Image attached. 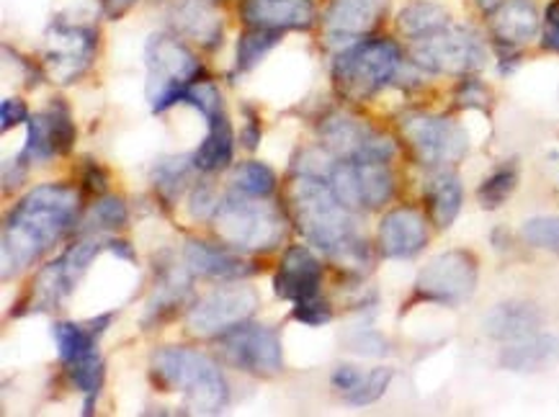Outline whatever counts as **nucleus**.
Instances as JSON below:
<instances>
[{"label":"nucleus","instance_id":"f257e3e1","mask_svg":"<svg viewBox=\"0 0 559 417\" xmlns=\"http://www.w3.org/2000/svg\"><path fill=\"white\" fill-rule=\"evenodd\" d=\"M81 193L70 186L45 183L13 206L3 227V282L39 261L75 225Z\"/></svg>","mask_w":559,"mask_h":417},{"label":"nucleus","instance_id":"f03ea898","mask_svg":"<svg viewBox=\"0 0 559 417\" xmlns=\"http://www.w3.org/2000/svg\"><path fill=\"white\" fill-rule=\"evenodd\" d=\"M292 217L310 246L320 248L346 269L369 265L367 240L358 237L350 208L322 178L299 176L289 191Z\"/></svg>","mask_w":559,"mask_h":417},{"label":"nucleus","instance_id":"7ed1b4c3","mask_svg":"<svg viewBox=\"0 0 559 417\" xmlns=\"http://www.w3.org/2000/svg\"><path fill=\"white\" fill-rule=\"evenodd\" d=\"M153 377L166 392H181L199 415H217L227 405L229 392L219 366L191 348L157 350Z\"/></svg>","mask_w":559,"mask_h":417},{"label":"nucleus","instance_id":"20e7f679","mask_svg":"<svg viewBox=\"0 0 559 417\" xmlns=\"http://www.w3.org/2000/svg\"><path fill=\"white\" fill-rule=\"evenodd\" d=\"M403 55L390 39L356 41L333 62V83L343 98L364 100L382 91L400 70Z\"/></svg>","mask_w":559,"mask_h":417},{"label":"nucleus","instance_id":"39448f33","mask_svg":"<svg viewBox=\"0 0 559 417\" xmlns=\"http://www.w3.org/2000/svg\"><path fill=\"white\" fill-rule=\"evenodd\" d=\"M147 100L155 114L168 111L170 106L183 104V93L202 75V64L183 41L168 34L150 37L147 49Z\"/></svg>","mask_w":559,"mask_h":417},{"label":"nucleus","instance_id":"423d86ee","mask_svg":"<svg viewBox=\"0 0 559 417\" xmlns=\"http://www.w3.org/2000/svg\"><path fill=\"white\" fill-rule=\"evenodd\" d=\"M212 222L219 240L229 248L271 250L284 237L282 214L271 204H261V201L242 196L238 191H235V196L219 201Z\"/></svg>","mask_w":559,"mask_h":417},{"label":"nucleus","instance_id":"0eeeda50","mask_svg":"<svg viewBox=\"0 0 559 417\" xmlns=\"http://www.w3.org/2000/svg\"><path fill=\"white\" fill-rule=\"evenodd\" d=\"M328 186L350 212L384 206L394 193L392 170L382 160H338L331 168Z\"/></svg>","mask_w":559,"mask_h":417},{"label":"nucleus","instance_id":"6e6552de","mask_svg":"<svg viewBox=\"0 0 559 417\" xmlns=\"http://www.w3.org/2000/svg\"><path fill=\"white\" fill-rule=\"evenodd\" d=\"M413 57L420 68L449 75L472 73V70H479L485 64L483 41L467 28H456L451 24L431 34V37L415 39Z\"/></svg>","mask_w":559,"mask_h":417},{"label":"nucleus","instance_id":"1a4fd4ad","mask_svg":"<svg viewBox=\"0 0 559 417\" xmlns=\"http://www.w3.org/2000/svg\"><path fill=\"white\" fill-rule=\"evenodd\" d=\"M418 294L439 305H462L477 289V258L467 250L436 255L418 276Z\"/></svg>","mask_w":559,"mask_h":417},{"label":"nucleus","instance_id":"9d476101","mask_svg":"<svg viewBox=\"0 0 559 417\" xmlns=\"http://www.w3.org/2000/svg\"><path fill=\"white\" fill-rule=\"evenodd\" d=\"M322 147L338 160H382L386 163L394 155L390 136L379 134L367 121L350 117V114L335 111L320 124Z\"/></svg>","mask_w":559,"mask_h":417},{"label":"nucleus","instance_id":"9b49d317","mask_svg":"<svg viewBox=\"0 0 559 417\" xmlns=\"http://www.w3.org/2000/svg\"><path fill=\"white\" fill-rule=\"evenodd\" d=\"M255 291L248 286H225L206 294L204 299H199L191 307L186 325H189L191 335L199 337H214L225 335L229 330H235L242 322H248L250 314L255 312Z\"/></svg>","mask_w":559,"mask_h":417},{"label":"nucleus","instance_id":"f8f14e48","mask_svg":"<svg viewBox=\"0 0 559 417\" xmlns=\"http://www.w3.org/2000/svg\"><path fill=\"white\" fill-rule=\"evenodd\" d=\"M222 356L235 369L255 373V377H274L284 369L282 343L274 330L263 325H238L222 335Z\"/></svg>","mask_w":559,"mask_h":417},{"label":"nucleus","instance_id":"ddd939ff","mask_svg":"<svg viewBox=\"0 0 559 417\" xmlns=\"http://www.w3.org/2000/svg\"><path fill=\"white\" fill-rule=\"evenodd\" d=\"M96 55V32L83 24H55L47 34L45 64L57 83H73L81 78Z\"/></svg>","mask_w":559,"mask_h":417},{"label":"nucleus","instance_id":"4468645a","mask_svg":"<svg viewBox=\"0 0 559 417\" xmlns=\"http://www.w3.org/2000/svg\"><path fill=\"white\" fill-rule=\"evenodd\" d=\"M403 134L426 165L456 163L467 153V134L443 117H411L403 121Z\"/></svg>","mask_w":559,"mask_h":417},{"label":"nucleus","instance_id":"2eb2a0df","mask_svg":"<svg viewBox=\"0 0 559 417\" xmlns=\"http://www.w3.org/2000/svg\"><path fill=\"white\" fill-rule=\"evenodd\" d=\"M240 19L248 28L307 32L318 21L312 0H240Z\"/></svg>","mask_w":559,"mask_h":417},{"label":"nucleus","instance_id":"dca6fc26","mask_svg":"<svg viewBox=\"0 0 559 417\" xmlns=\"http://www.w3.org/2000/svg\"><path fill=\"white\" fill-rule=\"evenodd\" d=\"M322 286V265L318 258L310 253V248L294 246L286 250L282 265H278L274 278V291L282 299L297 301L314 299Z\"/></svg>","mask_w":559,"mask_h":417},{"label":"nucleus","instance_id":"f3484780","mask_svg":"<svg viewBox=\"0 0 559 417\" xmlns=\"http://www.w3.org/2000/svg\"><path fill=\"white\" fill-rule=\"evenodd\" d=\"M428 242L426 217L418 208H394L379 225V246L390 258L418 255Z\"/></svg>","mask_w":559,"mask_h":417},{"label":"nucleus","instance_id":"a211bd4d","mask_svg":"<svg viewBox=\"0 0 559 417\" xmlns=\"http://www.w3.org/2000/svg\"><path fill=\"white\" fill-rule=\"evenodd\" d=\"M382 9V0H333L325 13L328 37L341 41L361 39L377 26Z\"/></svg>","mask_w":559,"mask_h":417},{"label":"nucleus","instance_id":"6ab92c4d","mask_svg":"<svg viewBox=\"0 0 559 417\" xmlns=\"http://www.w3.org/2000/svg\"><path fill=\"white\" fill-rule=\"evenodd\" d=\"M485 16L490 19L496 39L508 47L534 39L536 28H539V16L528 0H498Z\"/></svg>","mask_w":559,"mask_h":417},{"label":"nucleus","instance_id":"aec40b11","mask_svg":"<svg viewBox=\"0 0 559 417\" xmlns=\"http://www.w3.org/2000/svg\"><path fill=\"white\" fill-rule=\"evenodd\" d=\"M392 377L394 371L386 369V366H379V369H371L364 373L361 369H356V366L343 364L333 371L331 384L333 390L348 402V405L364 407V405H371V402H377L379 397H384Z\"/></svg>","mask_w":559,"mask_h":417},{"label":"nucleus","instance_id":"412c9836","mask_svg":"<svg viewBox=\"0 0 559 417\" xmlns=\"http://www.w3.org/2000/svg\"><path fill=\"white\" fill-rule=\"evenodd\" d=\"M186 269L197 276L217 278V282H235V278H246L253 273L250 263L242 261V258L233 255L225 248L206 246V242L189 240V246L183 250Z\"/></svg>","mask_w":559,"mask_h":417},{"label":"nucleus","instance_id":"4be33fe9","mask_svg":"<svg viewBox=\"0 0 559 417\" xmlns=\"http://www.w3.org/2000/svg\"><path fill=\"white\" fill-rule=\"evenodd\" d=\"M168 16L178 34L199 41V45L217 47L222 41V21L204 0H178Z\"/></svg>","mask_w":559,"mask_h":417},{"label":"nucleus","instance_id":"5701e85b","mask_svg":"<svg viewBox=\"0 0 559 417\" xmlns=\"http://www.w3.org/2000/svg\"><path fill=\"white\" fill-rule=\"evenodd\" d=\"M210 124V132H206L204 142L199 145L197 153H193V165L202 172H217L225 170L229 163H233L235 153V134L233 124H229L225 109H217L206 119Z\"/></svg>","mask_w":559,"mask_h":417},{"label":"nucleus","instance_id":"b1692460","mask_svg":"<svg viewBox=\"0 0 559 417\" xmlns=\"http://www.w3.org/2000/svg\"><path fill=\"white\" fill-rule=\"evenodd\" d=\"M542 325V314L536 307L523 305V301H506L498 305L485 318V333L496 341H521V337L534 335Z\"/></svg>","mask_w":559,"mask_h":417},{"label":"nucleus","instance_id":"393cba45","mask_svg":"<svg viewBox=\"0 0 559 417\" xmlns=\"http://www.w3.org/2000/svg\"><path fill=\"white\" fill-rule=\"evenodd\" d=\"M559 354V341L551 335H528L513 341L500 356V364L511 371H539Z\"/></svg>","mask_w":559,"mask_h":417},{"label":"nucleus","instance_id":"a878e982","mask_svg":"<svg viewBox=\"0 0 559 417\" xmlns=\"http://www.w3.org/2000/svg\"><path fill=\"white\" fill-rule=\"evenodd\" d=\"M428 208H431V219L436 227L447 229L454 225V219L459 217V208H462L464 201V191L462 183L454 172H441L436 176L431 183H428Z\"/></svg>","mask_w":559,"mask_h":417},{"label":"nucleus","instance_id":"bb28decb","mask_svg":"<svg viewBox=\"0 0 559 417\" xmlns=\"http://www.w3.org/2000/svg\"><path fill=\"white\" fill-rule=\"evenodd\" d=\"M397 26L400 32L411 39L431 37V34L449 26V13L447 9H441V5L426 3V0H423V3H413L400 11Z\"/></svg>","mask_w":559,"mask_h":417},{"label":"nucleus","instance_id":"cd10ccee","mask_svg":"<svg viewBox=\"0 0 559 417\" xmlns=\"http://www.w3.org/2000/svg\"><path fill=\"white\" fill-rule=\"evenodd\" d=\"M52 337L57 345V356H60L64 366L81 361V358L93 354L98 341V335L91 327L73 325V322H57L52 327Z\"/></svg>","mask_w":559,"mask_h":417},{"label":"nucleus","instance_id":"c85d7f7f","mask_svg":"<svg viewBox=\"0 0 559 417\" xmlns=\"http://www.w3.org/2000/svg\"><path fill=\"white\" fill-rule=\"evenodd\" d=\"M68 373H70V381L75 384V390L83 394L85 397V405H83V415H91L93 413V402L98 397V390H102L104 384V361L102 356L93 350L81 361L75 364H68Z\"/></svg>","mask_w":559,"mask_h":417},{"label":"nucleus","instance_id":"c756f323","mask_svg":"<svg viewBox=\"0 0 559 417\" xmlns=\"http://www.w3.org/2000/svg\"><path fill=\"white\" fill-rule=\"evenodd\" d=\"M55 140H52V127H49L47 114H37V117H28L26 121V145L16 157L19 163L32 165V163H47L49 157H55Z\"/></svg>","mask_w":559,"mask_h":417},{"label":"nucleus","instance_id":"7c9ffc66","mask_svg":"<svg viewBox=\"0 0 559 417\" xmlns=\"http://www.w3.org/2000/svg\"><path fill=\"white\" fill-rule=\"evenodd\" d=\"M233 189L242 193V196L266 199L276 189V176L269 165H263L258 160L242 163L233 172Z\"/></svg>","mask_w":559,"mask_h":417},{"label":"nucleus","instance_id":"2f4dec72","mask_svg":"<svg viewBox=\"0 0 559 417\" xmlns=\"http://www.w3.org/2000/svg\"><path fill=\"white\" fill-rule=\"evenodd\" d=\"M282 39L278 32H266V28H248L246 34L238 39V70L248 73L253 70L261 57L269 55V49H274Z\"/></svg>","mask_w":559,"mask_h":417},{"label":"nucleus","instance_id":"473e14b6","mask_svg":"<svg viewBox=\"0 0 559 417\" xmlns=\"http://www.w3.org/2000/svg\"><path fill=\"white\" fill-rule=\"evenodd\" d=\"M104 248H106V242H102V240H83L60 258L64 282H68L70 289H75V284L81 282L83 273L91 269V263L96 261V255L102 253Z\"/></svg>","mask_w":559,"mask_h":417},{"label":"nucleus","instance_id":"72a5a7b5","mask_svg":"<svg viewBox=\"0 0 559 417\" xmlns=\"http://www.w3.org/2000/svg\"><path fill=\"white\" fill-rule=\"evenodd\" d=\"M515 183H519V176H515V170H511V168L492 172V176L487 178L483 186H479V191H477L479 204H483V208L503 206L508 196L515 191Z\"/></svg>","mask_w":559,"mask_h":417},{"label":"nucleus","instance_id":"f704fd0d","mask_svg":"<svg viewBox=\"0 0 559 417\" xmlns=\"http://www.w3.org/2000/svg\"><path fill=\"white\" fill-rule=\"evenodd\" d=\"M521 235L528 246L559 255V217L526 219L521 227Z\"/></svg>","mask_w":559,"mask_h":417},{"label":"nucleus","instance_id":"c9c22d12","mask_svg":"<svg viewBox=\"0 0 559 417\" xmlns=\"http://www.w3.org/2000/svg\"><path fill=\"white\" fill-rule=\"evenodd\" d=\"M47 119H49V127H52V140H55L57 155H68L75 145V127H73V119H70L68 106L57 98L52 104V109L47 111Z\"/></svg>","mask_w":559,"mask_h":417},{"label":"nucleus","instance_id":"e433bc0d","mask_svg":"<svg viewBox=\"0 0 559 417\" xmlns=\"http://www.w3.org/2000/svg\"><path fill=\"white\" fill-rule=\"evenodd\" d=\"M88 225L93 229H119L127 225V206L124 199L104 196L96 206L91 208Z\"/></svg>","mask_w":559,"mask_h":417},{"label":"nucleus","instance_id":"4c0bfd02","mask_svg":"<svg viewBox=\"0 0 559 417\" xmlns=\"http://www.w3.org/2000/svg\"><path fill=\"white\" fill-rule=\"evenodd\" d=\"M191 168H197V165H193V155L191 157H174V160H163L155 170V186L160 191L176 193L178 189H181V183L186 181V178H189Z\"/></svg>","mask_w":559,"mask_h":417},{"label":"nucleus","instance_id":"58836bf2","mask_svg":"<svg viewBox=\"0 0 559 417\" xmlns=\"http://www.w3.org/2000/svg\"><path fill=\"white\" fill-rule=\"evenodd\" d=\"M294 318L302 322V325L320 327V325H325V322H331L333 312H331V307H328V301H320L318 297H314L307 301H297V305H294Z\"/></svg>","mask_w":559,"mask_h":417},{"label":"nucleus","instance_id":"ea45409f","mask_svg":"<svg viewBox=\"0 0 559 417\" xmlns=\"http://www.w3.org/2000/svg\"><path fill=\"white\" fill-rule=\"evenodd\" d=\"M219 201L214 199L212 189H206V186H197L191 193V214L193 217H214V212H217Z\"/></svg>","mask_w":559,"mask_h":417},{"label":"nucleus","instance_id":"a19ab883","mask_svg":"<svg viewBox=\"0 0 559 417\" xmlns=\"http://www.w3.org/2000/svg\"><path fill=\"white\" fill-rule=\"evenodd\" d=\"M544 47L559 55V0H551L544 16Z\"/></svg>","mask_w":559,"mask_h":417},{"label":"nucleus","instance_id":"79ce46f5","mask_svg":"<svg viewBox=\"0 0 559 417\" xmlns=\"http://www.w3.org/2000/svg\"><path fill=\"white\" fill-rule=\"evenodd\" d=\"M0 119H3V129H11V127L28 121V109H26L24 100L5 98L3 106H0Z\"/></svg>","mask_w":559,"mask_h":417},{"label":"nucleus","instance_id":"37998d69","mask_svg":"<svg viewBox=\"0 0 559 417\" xmlns=\"http://www.w3.org/2000/svg\"><path fill=\"white\" fill-rule=\"evenodd\" d=\"M134 3H138V0H104V16L117 21L124 16Z\"/></svg>","mask_w":559,"mask_h":417},{"label":"nucleus","instance_id":"c03bdc74","mask_svg":"<svg viewBox=\"0 0 559 417\" xmlns=\"http://www.w3.org/2000/svg\"><path fill=\"white\" fill-rule=\"evenodd\" d=\"M85 183H88L91 191H104L106 189V172L98 168L96 163H91L88 170H85Z\"/></svg>","mask_w":559,"mask_h":417},{"label":"nucleus","instance_id":"a18cd8bd","mask_svg":"<svg viewBox=\"0 0 559 417\" xmlns=\"http://www.w3.org/2000/svg\"><path fill=\"white\" fill-rule=\"evenodd\" d=\"M240 140L246 142V147H248V150H255V147H258V142H261V129H258L255 119H250V121H248L246 132H242Z\"/></svg>","mask_w":559,"mask_h":417},{"label":"nucleus","instance_id":"49530a36","mask_svg":"<svg viewBox=\"0 0 559 417\" xmlns=\"http://www.w3.org/2000/svg\"><path fill=\"white\" fill-rule=\"evenodd\" d=\"M106 250H111L114 255L124 258V261H134V253H132V248H129V242H121V240H109V242H106Z\"/></svg>","mask_w":559,"mask_h":417}]
</instances>
